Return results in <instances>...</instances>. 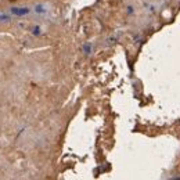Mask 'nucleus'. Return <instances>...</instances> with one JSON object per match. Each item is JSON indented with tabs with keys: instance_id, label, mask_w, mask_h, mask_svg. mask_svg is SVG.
Returning a JSON list of instances; mask_svg holds the SVG:
<instances>
[{
	"instance_id": "nucleus-1",
	"label": "nucleus",
	"mask_w": 180,
	"mask_h": 180,
	"mask_svg": "<svg viewBox=\"0 0 180 180\" xmlns=\"http://www.w3.org/2000/svg\"><path fill=\"white\" fill-rule=\"evenodd\" d=\"M15 15H25V14L29 13V9H13L11 10Z\"/></svg>"
},
{
	"instance_id": "nucleus-2",
	"label": "nucleus",
	"mask_w": 180,
	"mask_h": 180,
	"mask_svg": "<svg viewBox=\"0 0 180 180\" xmlns=\"http://www.w3.org/2000/svg\"><path fill=\"white\" fill-rule=\"evenodd\" d=\"M36 11H39V13H44V9H43V6H36Z\"/></svg>"
},
{
	"instance_id": "nucleus-3",
	"label": "nucleus",
	"mask_w": 180,
	"mask_h": 180,
	"mask_svg": "<svg viewBox=\"0 0 180 180\" xmlns=\"http://www.w3.org/2000/svg\"><path fill=\"white\" fill-rule=\"evenodd\" d=\"M39 30H40L39 28H33V33L35 35H39Z\"/></svg>"
},
{
	"instance_id": "nucleus-4",
	"label": "nucleus",
	"mask_w": 180,
	"mask_h": 180,
	"mask_svg": "<svg viewBox=\"0 0 180 180\" xmlns=\"http://www.w3.org/2000/svg\"><path fill=\"white\" fill-rule=\"evenodd\" d=\"M11 1H14V0H11Z\"/></svg>"
}]
</instances>
